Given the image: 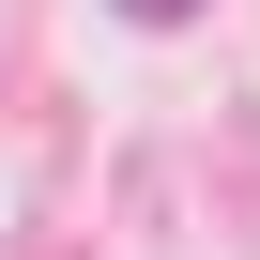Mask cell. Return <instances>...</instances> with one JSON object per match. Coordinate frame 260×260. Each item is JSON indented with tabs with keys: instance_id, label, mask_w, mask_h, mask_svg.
<instances>
[{
	"instance_id": "6da1fadb",
	"label": "cell",
	"mask_w": 260,
	"mask_h": 260,
	"mask_svg": "<svg viewBox=\"0 0 260 260\" xmlns=\"http://www.w3.org/2000/svg\"><path fill=\"white\" fill-rule=\"evenodd\" d=\"M122 16H153V31H169V16H199V0H122Z\"/></svg>"
}]
</instances>
